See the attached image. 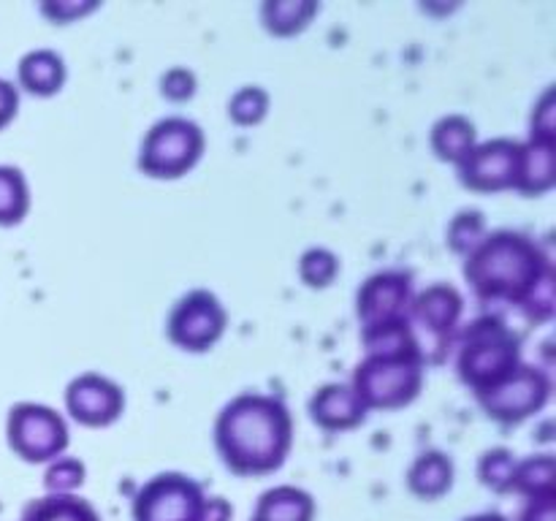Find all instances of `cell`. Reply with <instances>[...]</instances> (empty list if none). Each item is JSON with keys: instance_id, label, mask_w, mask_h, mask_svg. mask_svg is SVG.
I'll return each instance as SVG.
<instances>
[{"instance_id": "cell-1", "label": "cell", "mask_w": 556, "mask_h": 521, "mask_svg": "<svg viewBox=\"0 0 556 521\" xmlns=\"http://www.w3.org/2000/svg\"><path fill=\"white\" fill-rule=\"evenodd\" d=\"M465 277L481 298L516 304L535 318L554 309V266L535 239L519 231H494L467 253Z\"/></svg>"}, {"instance_id": "cell-2", "label": "cell", "mask_w": 556, "mask_h": 521, "mask_svg": "<svg viewBox=\"0 0 556 521\" xmlns=\"http://www.w3.org/2000/svg\"><path fill=\"white\" fill-rule=\"evenodd\" d=\"M215 440L223 461L237 475H266L291 450V412L275 396L242 394L223 407Z\"/></svg>"}, {"instance_id": "cell-3", "label": "cell", "mask_w": 556, "mask_h": 521, "mask_svg": "<svg viewBox=\"0 0 556 521\" xmlns=\"http://www.w3.org/2000/svg\"><path fill=\"white\" fill-rule=\"evenodd\" d=\"M521 340L500 315H481L462 334L459 374L476 394L503 383L521 364Z\"/></svg>"}, {"instance_id": "cell-4", "label": "cell", "mask_w": 556, "mask_h": 521, "mask_svg": "<svg viewBox=\"0 0 556 521\" xmlns=\"http://www.w3.org/2000/svg\"><path fill=\"white\" fill-rule=\"evenodd\" d=\"M220 499H206L199 483L179 472H161L141 486L134 503L136 521H226L228 505L215 513Z\"/></svg>"}, {"instance_id": "cell-5", "label": "cell", "mask_w": 556, "mask_h": 521, "mask_svg": "<svg viewBox=\"0 0 556 521\" xmlns=\"http://www.w3.org/2000/svg\"><path fill=\"white\" fill-rule=\"evenodd\" d=\"M424 358L418 356H380L367 353L353 374V391L364 407L396 410L410 405L424 385Z\"/></svg>"}, {"instance_id": "cell-6", "label": "cell", "mask_w": 556, "mask_h": 521, "mask_svg": "<svg viewBox=\"0 0 556 521\" xmlns=\"http://www.w3.org/2000/svg\"><path fill=\"white\" fill-rule=\"evenodd\" d=\"M204 152V134L185 117H168L152 125L141 144L139 168L150 177L174 179L188 174Z\"/></svg>"}, {"instance_id": "cell-7", "label": "cell", "mask_w": 556, "mask_h": 521, "mask_svg": "<svg viewBox=\"0 0 556 521\" xmlns=\"http://www.w3.org/2000/svg\"><path fill=\"white\" fill-rule=\"evenodd\" d=\"M410 307L413 334H416L418 342L427 334V342H424V361H443L445 353H448L451 336L456 331V323L462 318V307H465L462 293L454 285H448V282H438V285H429L427 291L418 293Z\"/></svg>"}, {"instance_id": "cell-8", "label": "cell", "mask_w": 556, "mask_h": 521, "mask_svg": "<svg viewBox=\"0 0 556 521\" xmlns=\"http://www.w3.org/2000/svg\"><path fill=\"white\" fill-rule=\"evenodd\" d=\"M9 445L25 461L58 459L68 448V427L52 407L22 402L9 412Z\"/></svg>"}, {"instance_id": "cell-9", "label": "cell", "mask_w": 556, "mask_h": 521, "mask_svg": "<svg viewBox=\"0 0 556 521\" xmlns=\"http://www.w3.org/2000/svg\"><path fill=\"white\" fill-rule=\"evenodd\" d=\"M548 391H552V383H548V374L543 369L519 364L503 383L492 385L476 396L489 416L503 423H516L541 410L548 402Z\"/></svg>"}, {"instance_id": "cell-10", "label": "cell", "mask_w": 556, "mask_h": 521, "mask_svg": "<svg viewBox=\"0 0 556 521\" xmlns=\"http://www.w3.org/2000/svg\"><path fill=\"white\" fill-rule=\"evenodd\" d=\"M226 331V309L215 293L193 291L177 302L168 318V336L185 351H210Z\"/></svg>"}, {"instance_id": "cell-11", "label": "cell", "mask_w": 556, "mask_h": 521, "mask_svg": "<svg viewBox=\"0 0 556 521\" xmlns=\"http://www.w3.org/2000/svg\"><path fill=\"white\" fill-rule=\"evenodd\" d=\"M521 168V144L514 139H494L476 144L459 163V177L472 190L516 188Z\"/></svg>"}, {"instance_id": "cell-12", "label": "cell", "mask_w": 556, "mask_h": 521, "mask_svg": "<svg viewBox=\"0 0 556 521\" xmlns=\"http://www.w3.org/2000/svg\"><path fill=\"white\" fill-rule=\"evenodd\" d=\"M65 405H68L71 416L85 427H109L123 412L125 396L117 383L103 374L87 372L68 385Z\"/></svg>"}, {"instance_id": "cell-13", "label": "cell", "mask_w": 556, "mask_h": 521, "mask_svg": "<svg viewBox=\"0 0 556 521\" xmlns=\"http://www.w3.org/2000/svg\"><path fill=\"white\" fill-rule=\"evenodd\" d=\"M410 307V277L402 271H380L358 291V318L364 329L407 318Z\"/></svg>"}, {"instance_id": "cell-14", "label": "cell", "mask_w": 556, "mask_h": 521, "mask_svg": "<svg viewBox=\"0 0 556 521\" xmlns=\"http://www.w3.org/2000/svg\"><path fill=\"white\" fill-rule=\"evenodd\" d=\"M309 412H313V421L324 429H351L364 421L367 407L358 399L353 385L329 383L315 391L309 399Z\"/></svg>"}, {"instance_id": "cell-15", "label": "cell", "mask_w": 556, "mask_h": 521, "mask_svg": "<svg viewBox=\"0 0 556 521\" xmlns=\"http://www.w3.org/2000/svg\"><path fill=\"white\" fill-rule=\"evenodd\" d=\"M554 185V139L532 136L521 144V168L516 179V190L527 195L546 193Z\"/></svg>"}, {"instance_id": "cell-16", "label": "cell", "mask_w": 556, "mask_h": 521, "mask_svg": "<svg viewBox=\"0 0 556 521\" xmlns=\"http://www.w3.org/2000/svg\"><path fill=\"white\" fill-rule=\"evenodd\" d=\"M315 503L307 492L296 486L269 488L258 499L253 521H313Z\"/></svg>"}, {"instance_id": "cell-17", "label": "cell", "mask_w": 556, "mask_h": 521, "mask_svg": "<svg viewBox=\"0 0 556 521\" xmlns=\"http://www.w3.org/2000/svg\"><path fill=\"white\" fill-rule=\"evenodd\" d=\"M20 81L25 90L36 92V96H54L65 81L63 58L49 49H36V52L25 54L20 63Z\"/></svg>"}, {"instance_id": "cell-18", "label": "cell", "mask_w": 556, "mask_h": 521, "mask_svg": "<svg viewBox=\"0 0 556 521\" xmlns=\"http://www.w3.org/2000/svg\"><path fill=\"white\" fill-rule=\"evenodd\" d=\"M451 481H454V465L440 450L421 454L416 459V465L410 467V472H407V483H410L413 492L427 499H434L448 492Z\"/></svg>"}, {"instance_id": "cell-19", "label": "cell", "mask_w": 556, "mask_h": 521, "mask_svg": "<svg viewBox=\"0 0 556 521\" xmlns=\"http://www.w3.org/2000/svg\"><path fill=\"white\" fill-rule=\"evenodd\" d=\"M432 147L440 161H448L459 166L470 155L472 147H476V128L462 114H451V117H443L434 125Z\"/></svg>"}, {"instance_id": "cell-20", "label": "cell", "mask_w": 556, "mask_h": 521, "mask_svg": "<svg viewBox=\"0 0 556 521\" xmlns=\"http://www.w3.org/2000/svg\"><path fill=\"white\" fill-rule=\"evenodd\" d=\"M22 521H101V516L87 499L74 497V494H49V497L33 499Z\"/></svg>"}, {"instance_id": "cell-21", "label": "cell", "mask_w": 556, "mask_h": 521, "mask_svg": "<svg viewBox=\"0 0 556 521\" xmlns=\"http://www.w3.org/2000/svg\"><path fill=\"white\" fill-rule=\"evenodd\" d=\"M554 470L556 465L548 454L532 456L527 461H516L510 492H521L530 499L548 497V494H554Z\"/></svg>"}, {"instance_id": "cell-22", "label": "cell", "mask_w": 556, "mask_h": 521, "mask_svg": "<svg viewBox=\"0 0 556 521\" xmlns=\"http://www.w3.org/2000/svg\"><path fill=\"white\" fill-rule=\"evenodd\" d=\"M315 11H318V5L309 3V0H271L261 14H264L266 30L275 33V36H291V33L307 27Z\"/></svg>"}, {"instance_id": "cell-23", "label": "cell", "mask_w": 556, "mask_h": 521, "mask_svg": "<svg viewBox=\"0 0 556 521\" xmlns=\"http://www.w3.org/2000/svg\"><path fill=\"white\" fill-rule=\"evenodd\" d=\"M30 209L27 182L20 168L0 166V226H14Z\"/></svg>"}, {"instance_id": "cell-24", "label": "cell", "mask_w": 556, "mask_h": 521, "mask_svg": "<svg viewBox=\"0 0 556 521\" xmlns=\"http://www.w3.org/2000/svg\"><path fill=\"white\" fill-rule=\"evenodd\" d=\"M337 269H340V264H337L334 253H329V250L324 247L307 250V253L302 255V264H299L302 280L313 288L329 285V282L334 280Z\"/></svg>"}, {"instance_id": "cell-25", "label": "cell", "mask_w": 556, "mask_h": 521, "mask_svg": "<svg viewBox=\"0 0 556 521\" xmlns=\"http://www.w3.org/2000/svg\"><path fill=\"white\" fill-rule=\"evenodd\" d=\"M516 459L510 456V450L494 448L489 450L481 459V478L486 486H492L494 492H510V481H514Z\"/></svg>"}, {"instance_id": "cell-26", "label": "cell", "mask_w": 556, "mask_h": 521, "mask_svg": "<svg viewBox=\"0 0 556 521\" xmlns=\"http://www.w3.org/2000/svg\"><path fill=\"white\" fill-rule=\"evenodd\" d=\"M266 109H269V96H266L261 87H244V90H239L237 96L231 98V103H228V114H231L239 125L258 123L266 114Z\"/></svg>"}, {"instance_id": "cell-27", "label": "cell", "mask_w": 556, "mask_h": 521, "mask_svg": "<svg viewBox=\"0 0 556 521\" xmlns=\"http://www.w3.org/2000/svg\"><path fill=\"white\" fill-rule=\"evenodd\" d=\"M481 237H483V220L478 212H465V215L456 217L448 233L451 244H454V250H459V253H470V250L481 242Z\"/></svg>"}, {"instance_id": "cell-28", "label": "cell", "mask_w": 556, "mask_h": 521, "mask_svg": "<svg viewBox=\"0 0 556 521\" xmlns=\"http://www.w3.org/2000/svg\"><path fill=\"white\" fill-rule=\"evenodd\" d=\"M85 481V467L76 459H58V465L49 467L47 472V488L52 494H68Z\"/></svg>"}, {"instance_id": "cell-29", "label": "cell", "mask_w": 556, "mask_h": 521, "mask_svg": "<svg viewBox=\"0 0 556 521\" xmlns=\"http://www.w3.org/2000/svg\"><path fill=\"white\" fill-rule=\"evenodd\" d=\"M163 92H166L168 98H174V101H182V98L193 96V76L185 68L172 71V74H166V79H163Z\"/></svg>"}, {"instance_id": "cell-30", "label": "cell", "mask_w": 556, "mask_h": 521, "mask_svg": "<svg viewBox=\"0 0 556 521\" xmlns=\"http://www.w3.org/2000/svg\"><path fill=\"white\" fill-rule=\"evenodd\" d=\"M521 521H556L554 494H548V497L530 499V505H527L525 513H521Z\"/></svg>"}, {"instance_id": "cell-31", "label": "cell", "mask_w": 556, "mask_h": 521, "mask_svg": "<svg viewBox=\"0 0 556 521\" xmlns=\"http://www.w3.org/2000/svg\"><path fill=\"white\" fill-rule=\"evenodd\" d=\"M16 106H20V96H16L14 85H9L5 79H0V128H5V125L14 119Z\"/></svg>"}, {"instance_id": "cell-32", "label": "cell", "mask_w": 556, "mask_h": 521, "mask_svg": "<svg viewBox=\"0 0 556 521\" xmlns=\"http://www.w3.org/2000/svg\"><path fill=\"white\" fill-rule=\"evenodd\" d=\"M96 9V3H85V5H76V3H58V5H43V11H47L49 16H54V20H74L76 14H85V11H92Z\"/></svg>"}, {"instance_id": "cell-33", "label": "cell", "mask_w": 556, "mask_h": 521, "mask_svg": "<svg viewBox=\"0 0 556 521\" xmlns=\"http://www.w3.org/2000/svg\"><path fill=\"white\" fill-rule=\"evenodd\" d=\"M465 521H505V516H500V513H481V516H472V519H465Z\"/></svg>"}]
</instances>
